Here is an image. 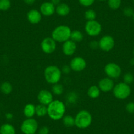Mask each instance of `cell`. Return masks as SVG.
<instances>
[{
	"mask_svg": "<svg viewBox=\"0 0 134 134\" xmlns=\"http://www.w3.org/2000/svg\"><path fill=\"white\" fill-rule=\"evenodd\" d=\"M66 113V105L60 100H53L47 106V115L51 120H59Z\"/></svg>",
	"mask_w": 134,
	"mask_h": 134,
	"instance_id": "1",
	"label": "cell"
},
{
	"mask_svg": "<svg viewBox=\"0 0 134 134\" xmlns=\"http://www.w3.org/2000/svg\"><path fill=\"white\" fill-rule=\"evenodd\" d=\"M62 74L61 69L56 65L47 66L43 72L46 81L51 85L59 83L62 78Z\"/></svg>",
	"mask_w": 134,
	"mask_h": 134,
	"instance_id": "2",
	"label": "cell"
},
{
	"mask_svg": "<svg viewBox=\"0 0 134 134\" xmlns=\"http://www.w3.org/2000/svg\"><path fill=\"white\" fill-rule=\"evenodd\" d=\"M72 30L66 25H59L53 29L51 33V38L57 43H64L70 39Z\"/></svg>",
	"mask_w": 134,
	"mask_h": 134,
	"instance_id": "3",
	"label": "cell"
},
{
	"mask_svg": "<svg viewBox=\"0 0 134 134\" xmlns=\"http://www.w3.org/2000/svg\"><path fill=\"white\" fill-rule=\"evenodd\" d=\"M75 118V126L80 129H86L92 123V116L86 110H80L76 114Z\"/></svg>",
	"mask_w": 134,
	"mask_h": 134,
	"instance_id": "4",
	"label": "cell"
},
{
	"mask_svg": "<svg viewBox=\"0 0 134 134\" xmlns=\"http://www.w3.org/2000/svg\"><path fill=\"white\" fill-rule=\"evenodd\" d=\"M131 91L130 85L126 84L124 82H120L114 85L113 90L114 96L120 100H124L127 99L131 94Z\"/></svg>",
	"mask_w": 134,
	"mask_h": 134,
	"instance_id": "5",
	"label": "cell"
},
{
	"mask_svg": "<svg viewBox=\"0 0 134 134\" xmlns=\"http://www.w3.org/2000/svg\"><path fill=\"white\" fill-rule=\"evenodd\" d=\"M38 129V123L33 118H26L22 123L20 130L24 134L36 133Z\"/></svg>",
	"mask_w": 134,
	"mask_h": 134,
	"instance_id": "6",
	"label": "cell"
},
{
	"mask_svg": "<svg viewBox=\"0 0 134 134\" xmlns=\"http://www.w3.org/2000/svg\"><path fill=\"white\" fill-rule=\"evenodd\" d=\"M85 31L90 36H97L102 31V26L96 20L87 21L85 24Z\"/></svg>",
	"mask_w": 134,
	"mask_h": 134,
	"instance_id": "7",
	"label": "cell"
},
{
	"mask_svg": "<svg viewBox=\"0 0 134 134\" xmlns=\"http://www.w3.org/2000/svg\"><path fill=\"white\" fill-rule=\"evenodd\" d=\"M104 71L107 76L111 79H118L122 74V69L115 63H109L104 67Z\"/></svg>",
	"mask_w": 134,
	"mask_h": 134,
	"instance_id": "8",
	"label": "cell"
},
{
	"mask_svg": "<svg viewBox=\"0 0 134 134\" xmlns=\"http://www.w3.org/2000/svg\"><path fill=\"white\" fill-rule=\"evenodd\" d=\"M115 41L114 38L110 35H105L100 38L99 41V47L105 52H109L114 48Z\"/></svg>",
	"mask_w": 134,
	"mask_h": 134,
	"instance_id": "9",
	"label": "cell"
},
{
	"mask_svg": "<svg viewBox=\"0 0 134 134\" xmlns=\"http://www.w3.org/2000/svg\"><path fill=\"white\" fill-rule=\"evenodd\" d=\"M41 49L46 54L53 53L57 49V42L51 37L44 38L41 42Z\"/></svg>",
	"mask_w": 134,
	"mask_h": 134,
	"instance_id": "10",
	"label": "cell"
},
{
	"mask_svg": "<svg viewBox=\"0 0 134 134\" xmlns=\"http://www.w3.org/2000/svg\"><path fill=\"white\" fill-rule=\"evenodd\" d=\"M69 66L72 70L79 72L83 71L86 69L87 63H86V60L83 57L78 56L74 57L70 60Z\"/></svg>",
	"mask_w": 134,
	"mask_h": 134,
	"instance_id": "11",
	"label": "cell"
},
{
	"mask_svg": "<svg viewBox=\"0 0 134 134\" xmlns=\"http://www.w3.org/2000/svg\"><path fill=\"white\" fill-rule=\"evenodd\" d=\"M38 100L40 104L48 106L53 100V95L50 91L47 90H42L38 94Z\"/></svg>",
	"mask_w": 134,
	"mask_h": 134,
	"instance_id": "12",
	"label": "cell"
},
{
	"mask_svg": "<svg viewBox=\"0 0 134 134\" xmlns=\"http://www.w3.org/2000/svg\"><path fill=\"white\" fill-rule=\"evenodd\" d=\"M76 49V43L73 42L71 40H69L66 41L65 42L63 43L62 51H63V54H64V55H66V56H72V55L75 53Z\"/></svg>",
	"mask_w": 134,
	"mask_h": 134,
	"instance_id": "13",
	"label": "cell"
},
{
	"mask_svg": "<svg viewBox=\"0 0 134 134\" xmlns=\"http://www.w3.org/2000/svg\"><path fill=\"white\" fill-rule=\"evenodd\" d=\"M98 87L100 89V91L103 92H109L113 91L114 87V80L109 77L102 78L98 83Z\"/></svg>",
	"mask_w": 134,
	"mask_h": 134,
	"instance_id": "14",
	"label": "cell"
},
{
	"mask_svg": "<svg viewBox=\"0 0 134 134\" xmlns=\"http://www.w3.org/2000/svg\"><path fill=\"white\" fill-rule=\"evenodd\" d=\"M55 8L51 2H43L40 7V11L43 16H51L55 13Z\"/></svg>",
	"mask_w": 134,
	"mask_h": 134,
	"instance_id": "15",
	"label": "cell"
},
{
	"mask_svg": "<svg viewBox=\"0 0 134 134\" xmlns=\"http://www.w3.org/2000/svg\"><path fill=\"white\" fill-rule=\"evenodd\" d=\"M27 20L30 23L32 24H38L41 22L42 19V15L40 11L33 9L27 13Z\"/></svg>",
	"mask_w": 134,
	"mask_h": 134,
	"instance_id": "16",
	"label": "cell"
},
{
	"mask_svg": "<svg viewBox=\"0 0 134 134\" xmlns=\"http://www.w3.org/2000/svg\"><path fill=\"white\" fill-rule=\"evenodd\" d=\"M70 12V8L69 5L64 3H60L56 6L55 13L60 16H66Z\"/></svg>",
	"mask_w": 134,
	"mask_h": 134,
	"instance_id": "17",
	"label": "cell"
},
{
	"mask_svg": "<svg viewBox=\"0 0 134 134\" xmlns=\"http://www.w3.org/2000/svg\"><path fill=\"white\" fill-rule=\"evenodd\" d=\"M23 114L26 118H33L36 114V106L32 103H28L24 106Z\"/></svg>",
	"mask_w": 134,
	"mask_h": 134,
	"instance_id": "18",
	"label": "cell"
},
{
	"mask_svg": "<svg viewBox=\"0 0 134 134\" xmlns=\"http://www.w3.org/2000/svg\"><path fill=\"white\" fill-rule=\"evenodd\" d=\"M87 94L88 97L91 99H95L99 97L100 95V90L98 86H91L88 88L87 91Z\"/></svg>",
	"mask_w": 134,
	"mask_h": 134,
	"instance_id": "19",
	"label": "cell"
},
{
	"mask_svg": "<svg viewBox=\"0 0 134 134\" xmlns=\"http://www.w3.org/2000/svg\"><path fill=\"white\" fill-rule=\"evenodd\" d=\"M0 134H16V130L11 124H3L0 127Z\"/></svg>",
	"mask_w": 134,
	"mask_h": 134,
	"instance_id": "20",
	"label": "cell"
},
{
	"mask_svg": "<svg viewBox=\"0 0 134 134\" xmlns=\"http://www.w3.org/2000/svg\"><path fill=\"white\" fill-rule=\"evenodd\" d=\"M83 34L81 31L78 30H72L71 35H70V39L73 42L76 43H78L83 40Z\"/></svg>",
	"mask_w": 134,
	"mask_h": 134,
	"instance_id": "21",
	"label": "cell"
},
{
	"mask_svg": "<svg viewBox=\"0 0 134 134\" xmlns=\"http://www.w3.org/2000/svg\"><path fill=\"white\" fill-rule=\"evenodd\" d=\"M47 114V106L42 104L36 106V115L38 117H43Z\"/></svg>",
	"mask_w": 134,
	"mask_h": 134,
	"instance_id": "22",
	"label": "cell"
},
{
	"mask_svg": "<svg viewBox=\"0 0 134 134\" xmlns=\"http://www.w3.org/2000/svg\"><path fill=\"white\" fill-rule=\"evenodd\" d=\"M63 123L64 126L67 127H71L75 126V118L71 115H64L63 116Z\"/></svg>",
	"mask_w": 134,
	"mask_h": 134,
	"instance_id": "23",
	"label": "cell"
},
{
	"mask_svg": "<svg viewBox=\"0 0 134 134\" xmlns=\"http://www.w3.org/2000/svg\"><path fill=\"white\" fill-rule=\"evenodd\" d=\"M0 90L5 95H9L13 91V86L9 82H4L0 86Z\"/></svg>",
	"mask_w": 134,
	"mask_h": 134,
	"instance_id": "24",
	"label": "cell"
},
{
	"mask_svg": "<svg viewBox=\"0 0 134 134\" xmlns=\"http://www.w3.org/2000/svg\"><path fill=\"white\" fill-rule=\"evenodd\" d=\"M107 4L112 10H117L122 4V0H107Z\"/></svg>",
	"mask_w": 134,
	"mask_h": 134,
	"instance_id": "25",
	"label": "cell"
},
{
	"mask_svg": "<svg viewBox=\"0 0 134 134\" xmlns=\"http://www.w3.org/2000/svg\"><path fill=\"white\" fill-rule=\"evenodd\" d=\"M64 91L63 86L60 83H55L53 85L52 87V93L55 95H60L63 94Z\"/></svg>",
	"mask_w": 134,
	"mask_h": 134,
	"instance_id": "26",
	"label": "cell"
},
{
	"mask_svg": "<svg viewBox=\"0 0 134 134\" xmlns=\"http://www.w3.org/2000/svg\"><path fill=\"white\" fill-rule=\"evenodd\" d=\"M85 19L87 20V21H90V20H94L96 19L97 17V13L93 9H87L86 11L84 13Z\"/></svg>",
	"mask_w": 134,
	"mask_h": 134,
	"instance_id": "27",
	"label": "cell"
},
{
	"mask_svg": "<svg viewBox=\"0 0 134 134\" xmlns=\"http://www.w3.org/2000/svg\"><path fill=\"white\" fill-rule=\"evenodd\" d=\"M11 0H0V11H7L11 8Z\"/></svg>",
	"mask_w": 134,
	"mask_h": 134,
	"instance_id": "28",
	"label": "cell"
},
{
	"mask_svg": "<svg viewBox=\"0 0 134 134\" xmlns=\"http://www.w3.org/2000/svg\"><path fill=\"white\" fill-rule=\"evenodd\" d=\"M134 81V76L131 73L127 72L123 76V82L126 84H131Z\"/></svg>",
	"mask_w": 134,
	"mask_h": 134,
	"instance_id": "29",
	"label": "cell"
},
{
	"mask_svg": "<svg viewBox=\"0 0 134 134\" xmlns=\"http://www.w3.org/2000/svg\"><path fill=\"white\" fill-rule=\"evenodd\" d=\"M78 97L76 93L72 91V92L69 93V95H67L66 100H68V102L70 104H74L76 102L77 99H78Z\"/></svg>",
	"mask_w": 134,
	"mask_h": 134,
	"instance_id": "30",
	"label": "cell"
},
{
	"mask_svg": "<svg viewBox=\"0 0 134 134\" xmlns=\"http://www.w3.org/2000/svg\"><path fill=\"white\" fill-rule=\"evenodd\" d=\"M134 13V11L133 8L130 7H126L123 9V14L124 16L127 17H131L133 16V15Z\"/></svg>",
	"mask_w": 134,
	"mask_h": 134,
	"instance_id": "31",
	"label": "cell"
},
{
	"mask_svg": "<svg viewBox=\"0 0 134 134\" xmlns=\"http://www.w3.org/2000/svg\"><path fill=\"white\" fill-rule=\"evenodd\" d=\"M95 0H78L80 4L85 7H88L92 5Z\"/></svg>",
	"mask_w": 134,
	"mask_h": 134,
	"instance_id": "32",
	"label": "cell"
},
{
	"mask_svg": "<svg viewBox=\"0 0 134 134\" xmlns=\"http://www.w3.org/2000/svg\"><path fill=\"white\" fill-rule=\"evenodd\" d=\"M126 111L130 114L134 113V102H129L126 106Z\"/></svg>",
	"mask_w": 134,
	"mask_h": 134,
	"instance_id": "33",
	"label": "cell"
},
{
	"mask_svg": "<svg viewBox=\"0 0 134 134\" xmlns=\"http://www.w3.org/2000/svg\"><path fill=\"white\" fill-rule=\"evenodd\" d=\"M49 129L47 126H42L38 130V134H49Z\"/></svg>",
	"mask_w": 134,
	"mask_h": 134,
	"instance_id": "34",
	"label": "cell"
},
{
	"mask_svg": "<svg viewBox=\"0 0 134 134\" xmlns=\"http://www.w3.org/2000/svg\"><path fill=\"white\" fill-rule=\"evenodd\" d=\"M71 70H72L71 69H70V67L69 65H64L63 67H62V69H61L62 73L65 74H69Z\"/></svg>",
	"mask_w": 134,
	"mask_h": 134,
	"instance_id": "35",
	"label": "cell"
},
{
	"mask_svg": "<svg viewBox=\"0 0 134 134\" xmlns=\"http://www.w3.org/2000/svg\"><path fill=\"white\" fill-rule=\"evenodd\" d=\"M90 46V47L92 49H97L99 48V42L95 40H93L91 41V42L89 44Z\"/></svg>",
	"mask_w": 134,
	"mask_h": 134,
	"instance_id": "36",
	"label": "cell"
},
{
	"mask_svg": "<svg viewBox=\"0 0 134 134\" xmlns=\"http://www.w3.org/2000/svg\"><path fill=\"white\" fill-rule=\"evenodd\" d=\"M23 1H24V2L26 4L30 5H32L35 3L36 0H23Z\"/></svg>",
	"mask_w": 134,
	"mask_h": 134,
	"instance_id": "37",
	"label": "cell"
},
{
	"mask_svg": "<svg viewBox=\"0 0 134 134\" xmlns=\"http://www.w3.org/2000/svg\"><path fill=\"white\" fill-rule=\"evenodd\" d=\"M5 117L7 120H11L13 119V114L11 113H6Z\"/></svg>",
	"mask_w": 134,
	"mask_h": 134,
	"instance_id": "38",
	"label": "cell"
},
{
	"mask_svg": "<svg viewBox=\"0 0 134 134\" xmlns=\"http://www.w3.org/2000/svg\"><path fill=\"white\" fill-rule=\"evenodd\" d=\"M51 2L56 7L60 3V0H51Z\"/></svg>",
	"mask_w": 134,
	"mask_h": 134,
	"instance_id": "39",
	"label": "cell"
},
{
	"mask_svg": "<svg viewBox=\"0 0 134 134\" xmlns=\"http://www.w3.org/2000/svg\"><path fill=\"white\" fill-rule=\"evenodd\" d=\"M99 1H100V2H103V1H107V0H99Z\"/></svg>",
	"mask_w": 134,
	"mask_h": 134,
	"instance_id": "40",
	"label": "cell"
},
{
	"mask_svg": "<svg viewBox=\"0 0 134 134\" xmlns=\"http://www.w3.org/2000/svg\"><path fill=\"white\" fill-rule=\"evenodd\" d=\"M133 21H134V13H133Z\"/></svg>",
	"mask_w": 134,
	"mask_h": 134,
	"instance_id": "41",
	"label": "cell"
},
{
	"mask_svg": "<svg viewBox=\"0 0 134 134\" xmlns=\"http://www.w3.org/2000/svg\"><path fill=\"white\" fill-rule=\"evenodd\" d=\"M133 56H134V49H133Z\"/></svg>",
	"mask_w": 134,
	"mask_h": 134,
	"instance_id": "42",
	"label": "cell"
},
{
	"mask_svg": "<svg viewBox=\"0 0 134 134\" xmlns=\"http://www.w3.org/2000/svg\"><path fill=\"white\" fill-rule=\"evenodd\" d=\"M133 3H134V0H133Z\"/></svg>",
	"mask_w": 134,
	"mask_h": 134,
	"instance_id": "43",
	"label": "cell"
},
{
	"mask_svg": "<svg viewBox=\"0 0 134 134\" xmlns=\"http://www.w3.org/2000/svg\"><path fill=\"white\" fill-rule=\"evenodd\" d=\"M33 134H36V133H33Z\"/></svg>",
	"mask_w": 134,
	"mask_h": 134,
	"instance_id": "44",
	"label": "cell"
},
{
	"mask_svg": "<svg viewBox=\"0 0 134 134\" xmlns=\"http://www.w3.org/2000/svg\"><path fill=\"white\" fill-rule=\"evenodd\" d=\"M0 116H1V114H0Z\"/></svg>",
	"mask_w": 134,
	"mask_h": 134,
	"instance_id": "45",
	"label": "cell"
}]
</instances>
